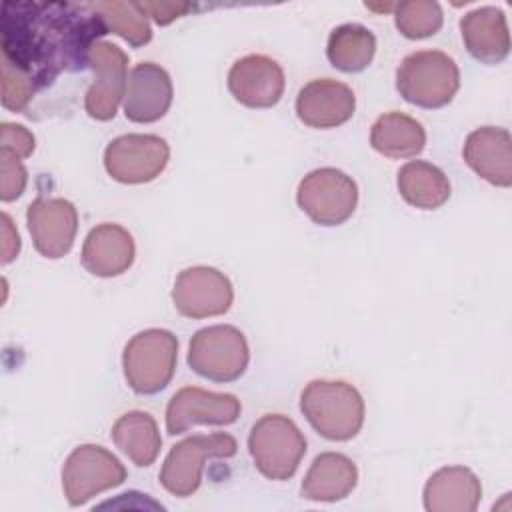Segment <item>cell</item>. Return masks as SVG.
Wrapping results in <instances>:
<instances>
[{"label": "cell", "instance_id": "cell-1", "mask_svg": "<svg viewBox=\"0 0 512 512\" xmlns=\"http://www.w3.org/2000/svg\"><path fill=\"white\" fill-rule=\"evenodd\" d=\"M2 16V60L46 84L62 70L88 66L90 48L108 28L94 4L24 2Z\"/></svg>", "mask_w": 512, "mask_h": 512}, {"label": "cell", "instance_id": "cell-2", "mask_svg": "<svg viewBox=\"0 0 512 512\" xmlns=\"http://www.w3.org/2000/svg\"><path fill=\"white\" fill-rule=\"evenodd\" d=\"M300 410L326 440L354 438L364 424L362 394L344 380H312L300 396Z\"/></svg>", "mask_w": 512, "mask_h": 512}, {"label": "cell", "instance_id": "cell-3", "mask_svg": "<svg viewBox=\"0 0 512 512\" xmlns=\"http://www.w3.org/2000/svg\"><path fill=\"white\" fill-rule=\"evenodd\" d=\"M460 88V70L452 56L440 50L408 54L396 70V90L420 108L446 106Z\"/></svg>", "mask_w": 512, "mask_h": 512}, {"label": "cell", "instance_id": "cell-4", "mask_svg": "<svg viewBox=\"0 0 512 512\" xmlns=\"http://www.w3.org/2000/svg\"><path fill=\"white\" fill-rule=\"evenodd\" d=\"M176 360L178 338L170 330H142L124 346V378L136 394H156L170 384L176 372Z\"/></svg>", "mask_w": 512, "mask_h": 512}, {"label": "cell", "instance_id": "cell-5", "mask_svg": "<svg viewBox=\"0 0 512 512\" xmlns=\"http://www.w3.org/2000/svg\"><path fill=\"white\" fill-rule=\"evenodd\" d=\"M248 450L262 476L288 480L306 454V438L288 416L264 414L250 430Z\"/></svg>", "mask_w": 512, "mask_h": 512}, {"label": "cell", "instance_id": "cell-6", "mask_svg": "<svg viewBox=\"0 0 512 512\" xmlns=\"http://www.w3.org/2000/svg\"><path fill=\"white\" fill-rule=\"evenodd\" d=\"M236 450V440L226 432L188 436L170 448L160 470V484L172 496H192L200 488L204 462L210 458H232Z\"/></svg>", "mask_w": 512, "mask_h": 512}, {"label": "cell", "instance_id": "cell-7", "mask_svg": "<svg viewBox=\"0 0 512 512\" xmlns=\"http://www.w3.org/2000/svg\"><path fill=\"white\" fill-rule=\"evenodd\" d=\"M250 360L244 334L236 326L216 324L198 330L188 346V366L212 382L238 380Z\"/></svg>", "mask_w": 512, "mask_h": 512}, {"label": "cell", "instance_id": "cell-8", "mask_svg": "<svg viewBox=\"0 0 512 512\" xmlns=\"http://www.w3.org/2000/svg\"><path fill=\"white\" fill-rule=\"evenodd\" d=\"M300 210L320 226L346 222L358 204V186L338 168H318L308 172L296 190Z\"/></svg>", "mask_w": 512, "mask_h": 512}, {"label": "cell", "instance_id": "cell-9", "mask_svg": "<svg viewBox=\"0 0 512 512\" xmlns=\"http://www.w3.org/2000/svg\"><path fill=\"white\" fill-rule=\"evenodd\" d=\"M124 480V464L98 444L74 448L62 468V490L70 506H82L96 494L120 486Z\"/></svg>", "mask_w": 512, "mask_h": 512}, {"label": "cell", "instance_id": "cell-10", "mask_svg": "<svg viewBox=\"0 0 512 512\" xmlns=\"http://www.w3.org/2000/svg\"><path fill=\"white\" fill-rule=\"evenodd\" d=\"M170 160V146L156 134H124L104 150L106 172L122 184H144L158 178Z\"/></svg>", "mask_w": 512, "mask_h": 512}, {"label": "cell", "instance_id": "cell-11", "mask_svg": "<svg viewBox=\"0 0 512 512\" xmlns=\"http://www.w3.org/2000/svg\"><path fill=\"white\" fill-rule=\"evenodd\" d=\"M234 290L228 276L212 266L184 268L172 288L174 308L186 318H210L226 314Z\"/></svg>", "mask_w": 512, "mask_h": 512}, {"label": "cell", "instance_id": "cell-12", "mask_svg": "<svg viewBox=\"0 0 512 512\" xmlns=\"http://www.w3.org/2000/svg\"><path fill=\"white\" fill-rule=\"evenodd\" d=\"M94 80L86 92L84 108L94 120H112L126 94L128 56L112 42H96L88 54Z\"/></svg>", "mask_w": 512, "mask_h": 512}, {"label": "cell", "instance_id": "cell-13", "mask_svg": "<svg viewBox=\"0 0 512 512\" xmlns=\"http://www.w3.org/2000/svg\"><path fill=\"white\" fill-rule=\"evenodd\" d=\"M240 410V400L234 394H218L198 386H184L166 406V432L176 436L198 424L228 426L238 420Z\"/></svg>", "mask_w": 512, "mask_h": 512}, {"label": "cell", "instance_id": "cell-14", "mask_svg": "<svg viewBox=\"0 0 512 512\" xmlns=\"http://www.w3.org/2000/svg\"><path fill=\"white\" fill-rule=\"evenodd\" d=\"M34 248L44 258H62L70 252L78 232V210L66 198L38 196L26 210Z\"/></svg>", "mask_w": 512, "mask_h": 512}, {"label": "cell", "instance_id": "cell-15", "mask_svg": "<svg viewBox=\"0 0 512 512\" xmlns=\"http://www.w3.org/2000/svg\"><path fill=\"white\" fill-rule=\"evenodd\" d=\"M284 70L264 54L236 60L228 72L230 94L248 108H272L284 94Z\"/></svg>", "mask_w": 512, "mask_h": 512}, {"label": "cell", "instance_id": "cell-16", "mask_svg": "<svg viewBox=\"0 0 512 512\" xmlns=\"http://www.w3.org/2000/svg\"><path fill=\"white\" fill-rule=\"evenodd\" d=\"M172 96L170 74L156 62H140L128 74L122 100L124 116L136 124L156 122L168 112Z\"/></svg>", "mask_w": 512, "mask_h": 512}, {"label": "cell", "instance_id": "cell-17", "mask_svg": "<svg viewBox=\"0 0 512 512\" xmlns=\"http://www.w3.org/2000/svg\"><path fill=\"white\" fill-rule=\"evenodd\" d=\"M354 110L352 88L332 78L312 80L296 96V114L310 128H336L348 122Z\"/></svg>", "mask_w": 512, "mask_h": 512}, {"label": "cell", "instance_id": "cell-18", "mask_svg": "<svg viewBox=\"0 0 512 512\" xmlns=\"http://www.w3.org/2000/svg\"><path fill=\"white\" fill-rule=\"evenodd\" d=\"M464 162L492 186L512 184V140L500 126H482L468 134L462 148Z\"/></svg>", "mask_w": 512, "mask_h": 512}, {"label": "cell", "instance_id": "cell-19", "mask_svg": "<svg viewBox=\"0 0 512 512\" xmlns=\"http://www.w3.org/2000/svg\"><path fill=\"white\" fill-rule=\"evenodd\" d=\"M136 256L132 234L120 224H98L82 246V266L100 278H112L126 272Z\"/></svg>", "mask_w": 512, "mask_h": 512}, {"label": "cell", "instance_id": "cell-20", "mask_svg": "<svg viewBox=\"0 0 512 512\" xmlns=\"http://www.w3.org/2000/svg\"><path fill=\"white\" fill-rule=\"evenodd\" d=\"M460 34L466 50L484 64H498L510 52L506 16L496 6H482L462 16Z\"/></svg>", "mask_w": 512, "mask_h": 512}, {"label": "cell", "instance_id": "cell-21", "mask_svg": "<svg viewBox=\"0 0 512 512\" xmlns=\"http://www.w3.org/2000/svg\"><path fill=\"white\" fill-rule=\"evenodd\" d=\"M480 500L482 484L464 466L440 468L424 486V508L428 512H474Z\"/></svg>", "mask_w": 512, "mask_h": 512}, {"label": "cell", "instance_id": "cell-22", "mask_svg": "<svg viewBox=\"0 0 512 512\" xmlns=\"http://www.w3.org/2000/svg\"><path fill=\"white\" fill-rule=\"evenodd\" d=\"M358 482L356 464L340 452H322L310 464L300 494L312 502H338L346 498Z\"/></svg>", "mask_w": 512, "mask_h": 512}, {"label": "cell", "instance_id": "cell-23", "mask_svg": "<svg viewBox=\"0 0 512 512\" xmlns=\"http://www.w3.org/2000/svg\"><path fill=\"white\" fill-rule=\"evenodd\" d=\"M114 444L126 454L136 466H150L162 448V438L156 420L142 410H130L122 414L110 432Z\"/></svg>", "mask_w": 512, "mask_h": 512}, {"label": "cell", "instance_id": "cell-24", "mask_svg": "<svg viewBox=\"0 0 512 512\" xmlns=\"http://www.w3.org/2000/svg\"><path fill=\"white\" fill-rule=\"evenodd\" d=\"M370 144L382 156L412 158L424 150L426 130L408 114L388 112L372 124Z\"/></svg>", "mask_w": 512, "mask_h": 512}, {"label": "cell", "instance_id": "cell-25", "mask_svg": "<svg viewBox=\"0 0 512 512\" xmlns=\"http://www.w3.org/2000/svg\"><path fill=\"white\" fill-rule=\"evenodd\" d=\"M398 192L414 208L434 210L450 198L448 176L434 164L410 160L398 170Z\"/></svg>", "mask_w": 512, "mask_h": 512}, {"label": "cell", "instance_id": "cell-26", "mask_svg": "<svg viewBox=\"0 0 512 512\" xmlns=\"http://www.w3.org/2000/svg\"><path fill=\"white\" fill-rule=\"evenodd\" d=\"M376 38L362 24H342L328 36L326 56L330 64L342 72H362L374 58Z\"/></svg>", "mask_w": 512, "mask_h": 512}, {"label": "cell", "instance_id": "cell-27", "mask_svg": "<svg viewBox=\"0 0 512 512\" xmlns=\"http://www.w3.org/2000/svg\"><path fill=\"white\" fill-rule=\"evenodd\" d=\"M96 12L100 14L106 28L120 38H124L132 46H144L152 38V28L146 12L140 2H124V0H104L92 2Z\"/></svg>", "mask_w": 512, "mask_h": 512}, {"label": "cell", "instance_id": "cell-28", "mask_svg": "<svg viewBox=\"0 0 512 512\" xmlns=\"http://www.w3.org/2000/svg\"><path fill=\"white\" fill-rule=\"evenodd\" d=\"M394 24L402 36L422 40L434 36L442 26V8L432 0H408L394 6Z\"/></svg>", "mask_w": 512, "mask_h": 512}, {"label": "cell", "instance_id": "cell-29", "mask_svg": "<svg viewBox=\"0 0 512 512\" xmlns=\"http://www.w3.org/2000/svg\"><path fill=\"white\" fill-rule=\"evenodd\" d=\"M38 84L20 68L2 60V104L8 110H24L32 100Z\"/></svg>", "mask_w": 512, "mask_h": 512}, {"label": "cell", "instance_id": "cell-30", "mask_svg": "<svg viewBox=\"0 0 512 512\" xmlns=\"http://www.w3.org/2000/svg\"><path fill=\"white\" fill-rule=\"evenodd\" d=\"M28 182V172L20 158L0 150V200L12 202L16 200Z\"/></svg>", "mask_w": 512, "mask_h": 512}, {"label": "cell", "instance_id": "cell-31", "mask_svg": "<svg viewBox=\"0 0 512 512\" xmlns=\"http://www.w3.org/2000/svg\"><path fill=\"white\" fill-rule=\"evenodd\" d=\"M2 132V152H8L16 158H28L34 152V136L28 128L22 124H12V122H2L0 126Z\"/></svg>", "mask_w": 512, "mask_h": 512}, {"label": "cell", "instance_id": "cell-32", "mask_svg": "<svg viewBox=\"0 0 512 512\" xmlns=\"http://www.w3.org/2000/svg\"><path fill=\"white\" fill-rule=\"evenodd\" d=\"M140 6L146 16H152V20L160 26H166L192 10V4L188 2H140Z\"/></svg>", "mask_w": 512, "mask_h": 512}, {"label": "cell", "instance_id": "cell-33", "mask_svg": "<svg viewBox=\"0 0 512 512\" xmlns=\"http://www.w3.org/2000/svg\"><path fill=\"white\" fill-rule=\"evenodd\" d=\"M20 252V236L8 214H2V264H10Z\"/></svg>", "mask_w": 512, "mask_h": 512}]
</instances>
